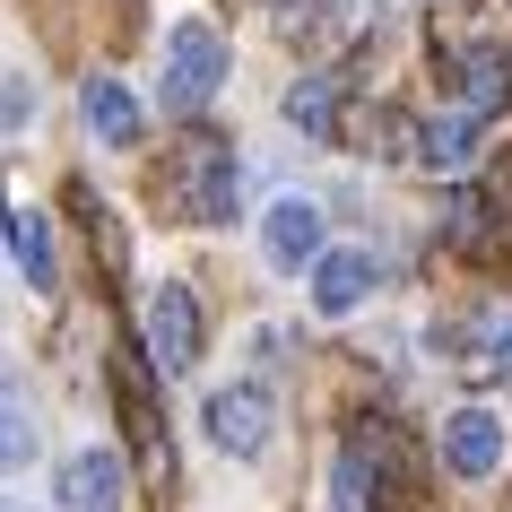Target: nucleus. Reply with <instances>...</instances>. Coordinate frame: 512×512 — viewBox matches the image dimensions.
Masks as SVG:
<instances>
[{"label": "nucleus", "instance_id": "f257e3e1", "mask_svg": "<svg viewBox=\"0 0 512 512\" xmlns=\"http://www.w3.org/2000/svg\"><path fill=\"white\" fill-rule=\"evenodd\" d=\"M217 87H226V35L200 27V18H183V27L165 35V105L200 113Z\"/></svg>", "mask_w": 512, "mask_h": 512}, {"label": "nucleus", "instance_id": "f03ea898", "mask_svg": "<svg viewBox=\"0 0 512 512\" xmlns=\"http://www.w3.org/2000/svg\"><path fill=\"white\" fill-rule=\"evenodd\" d=\"M200 426H209L217 452L261 460V452H270V434H278V400L261 391V382H226V391H209V400H200Z\"/></svg>", "mask_w": 512, "mask_h": 512}, {"label": "nucleus", "instance_id": "7ed1b4c3", "mask_svg": "<svg viewBox=\"0 0 512 512\" xmlns=\"http://www.w3.org/2000/svg\"><path fill=\"white\" fill-rule=\"evenodd\" d=\"M174 191H183V217L191 226H226L243 200V165L235 148H217V139H191L183 165H174Z\"/></svg>", "mask_w": 512, "mask_h": 512}, {"label": "nucleus", "instance_id": "20e7f679", "mask_svg": "<svg viewBox=\"0 0 512 512\" xmlns=\"http://www.w3.org/2000/svg\"><path fill=\"white\" fill-rule=\"evenodd\" d=\"M148 356H157V374H191L200 365V296L183 278H165L148 296Z\"/></svg>", "mask_w": 512, "mask_h": 512}, {"label": "nucleus", "instance_id": "39448f33", "mask_svg": "<svg viewBox=\"0 0 512 512\" xmlns=\"http://www.w3.org/2000/svg\"><path fill=\"white\" fill-rule=\"evenodd\" d=\"M504 452H512V426L495 408H452V417H443V469H452V478H469V486L495 478Z\"/></svg>", "mask_w": 512, "mask_h": 512}, {"label": "nucleus", "instance_id": "423d86ee", "mask_svg": "<svg viewBox=\"0 0 512 512\" xmlns=\"http://www.w3.org/2000/svg\"><path fill=\"white\" fill-rule=\"evenodd\" d=\"M304 278H313V313H322V322H348L356 304L382 287V261H374V252H356V243H330Z\"/></svg>", "mask_w": 512, "mask_h": 512}, {"label": "nucleus", "instance_id": "0eeeda50", "mask_svg": "<svg viewBox=\"0 0 512 512\" xmlns=\"http://www.w3.org/2000/svg\"><path fill=\"white\" fill-rule=\"evenodd\" d=\"M452 96H460V113H469V122H478V113H495V105H512V53L495 44V35L452 44Z\"/></svg>", "mask_w": 512, "mask_h": 512}, {"label": "nucleus", "instance_id": "6e6552de", "mask_svg": "<svg viewBox=\"0 0 512 512\" xmlns=\"http://www.w3.org/2000/svg\"><path fill=\"white\" fill-rule=\"evenodd\" d=\"M122 495H131V469H122V452L87 443V452L61 460V512H122Z\"/></svg>", "mask_w": 512, "mask_h": 512}, {"label": "nucleus", "instance_id": "1a4fd4ad", "mask_svg": "<svg viewBox=\"0 0 512 512\" xmlns=\"http://www.w3.org/2000/svg\"><path fill=\"white\" fill-rule=\"evenodd\" d=\"M261 252H270L278 270H313V261L330 252V243H322V209H313V200H296V191H287V200H270V209H261Z\"/></svg>", "mask_w": 512, "mask_h": 512}, {"label": "nucleus", "instance_id": "9d476101", "mask_svg": "<svg viewBox=\"0 0 512 512\" xmlns=\"http://www.w3.org/2000/svg\"><path fill=\"white\" fill-rule=\"evenodd\" d=\"M0 235H9V252H18L27 287H53V226H44V209H27L18 191H0Z\"/></svg>", "mask_w": 512, "mask_h": 512}, {"label": "nucleus", "instance_id": "9b49d317", "mask_svg": "<svg viewBox=\"0 0 512 512\" xmlns=\"http://www.w3.org/2000/svg\"><path fill=\"white\" fill-rule=\"evenodd\" d=\"M79 113H87V131L105 139V148H139V96L122 79H87L79 87Z\"/></svg>", "mask_w": 512, "mask_h": 512}, {"label": "nucleus", "instance_id": "f8f14e48", "mask_svg": "<svg viewBox=\"0 0 512 512\" xmlns=\"http://www.w3.org/2000/svg\"><path fill=\"white\" fill-rule=\"evenodd\" d=\"M417 157H426L434 174H460V165L478 157V122H469V113H443V122H426V131H417Z\"/></svg>", "mask_w": 512, "mask_h": 512}, {"label": "nucleus", "instance_id": "ddd939ff", "mask_svg": "<svg viewBox=\"0 0 512 512\" xmlns=\"http://www.w3.org/2000/svg\"><path fill=\"white\" fill-rule=\"evenodd\" d=\"M374 495H382L374 452H365V443H348V452L330 460V504H339V512H374Z\"/></svg>", "mask_w": 512, "mask_h": 512}, {"label": "nucleus", "instance_id": "4468645a", "mask_svg": "<svg viewBox=\"0 0 512 512\" xmlns=\"http://www.w3.org/2000/svg\"><path fill=\"white\" fill-rule=\"evenodd\" d=\"M469 356H478L486 382L512 391V313H478V322H469Z\"/></svg>", "mask_w": 512, "mask_h": 512}, {"label": "nucleus", "instance_id": "2eb2a0df", "mask_svg": "<svg viewBox=\"0 0 512 512\" xmlns=\"http://www.w3.org/2000/svg\"><path fill=\"white\" fill-rule=\"evenodd\" d=\"M287 122L322 139L330 122H339V79H304V87H287Z\"/></svg>", "mask_w": 512, "mask_h": 512}, {"label": "nucleus", "instance_id": "dca6fc26", "mask_svg": "<svg viewBox=\"0 0 512 512\" xmlns=\"http://www.w3.org/2000/svg\"><path fill=\"white\" fill-rule=\"evenodd\" d=\"M27 460H35V426L0 400V469H27Z\"/></svg>", "mask_w": 512, "mask_h": 512}, {"label": "nucleus", "instance_id": "f3484780", "mask_svg": "<svg viewBox=\"0 0 512 512\" xmlns=\"http://www.w3.org/2000/svg\"><path fill=\"white\" fill-rule=\"evenodd\" d=\"M0 122H9V131H18V122H35V87H27V79L0 87Z\"/></svg>", "mask_w": 512, "mask_h": 512}, {"label": "nucleus", "instance_id": "a211bd4d", "mask_svg": "<svg viewBox=\"0 0 512 512\" xmlns=\"http://www.w3.org/2000/svg\"><path fill=\"white\" fill-rule=\"evenodd\" d=\"M0 512H27V504H18V495H0Z\"/></svg>", "mask_w": 512, "mask_h": 512}]
</instances>
